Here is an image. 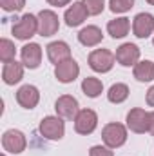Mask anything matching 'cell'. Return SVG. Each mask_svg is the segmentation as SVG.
Listing matches in <instances>:
<instances>
[{
  "label": "cell",
  "instance_id": "cell-1",
  "mask_svg": "<svg viewBox=\"0 0 154 156\" xmlns=\"http://www.w3.org/2000/svg\"><path fill=\"white\" fill-rule=\"evenodd\" d=\"M102 140L107 147L111 149H118L127 142V127L123 123L118 122H111L102 129Z\"/></svg>",
  "mask_w": 154,
  "mask_h": 156
},
{
  "label": "cell",
  "instance_id": "cell-2",
  "mask_svg": "<svg viewBox=\"0 0 154 156\" xmlns=\"http://www.w3.org/2000/svg\"><path fill=\"white\" fill-rule=\"evenodd\" d=\"M38 131L45 140H53V142L62 140L64 134H65V122H64V118H60L58 115L56 116H45V118H42V122H40Z\"/></svg>",
  "mask_w": 154,
  "mask_h": 156
},
{
  "label": "cell",
  "instance_id": "cell-3",
  "mask_svg": "<svg viewBox=\"0 0 154 156\" xmlns=\"http://www.w3.org/2000/svg\"><path fill=\"white\" fill-rule=\"evenodd\" d=\"M38 33V16L26 13L22 15V18H18V22L13 24V35L18 40H29Z\"/></svg>",
  "mask_w": 154,
  "mask_h": 156
},
{
  "label": "cell",
  "instance_id": "cell-4",
  "mask_svg": "<svg viewBox=\"0 0 154 156\" xmlns=\"http://www.w3.org/2000/svg\"><path fill=\"white\" fill-rule=\"evenodd\" d=\"M87 62L94 73H109L114 67L116 56L109 49H94V51H91Z\"/></svg>",
  "mask_w": 154,
  "mask_h": 156
},
{
  "label": "cell",
  "instance_id": "cell-5",
  "mask_svg": "<svg viewBox=\"0 0 154 156\" xmlns=\"http://www.w3.org/2000/svg\"><path fill=\"white\" fill-rule=\"evenodd\" d=\"M2 147L4 151L11 153V154H20L26 151L27 147V140H26V134L18 129H9L4 133L2 136Z\"/></svg>",
  "mask_w": 154,
  "mask_h": 156
},
{
  "label": "cell",
  "instance_id": "cell-6",
  "mask_svg": "<svg viewBox=\"0 0 154 156\" xmlns=\"http://www.w3.org/2000/svg\"><path fill=\"white\" fill-rule=\"evenodd\" d=\"M98 125V115L93 109H80L76 118H75V131L82 136H87L94 133Z\"/></svg>",
  "mask_w": 154,
  "mask_h": 156
},
{
  "label": "cell",
  "instance_id": "cell-7",
  "mask_svg": "<svg viewBox=\"0 0 154 156\" xmlns=\"http://www.w3.org/2000/svg\"><path fill=\"white\" fill-rule=\"evenodd\" d=\"M60 29L58 15L51 9H42L38 13V35L40 37H53Z\"/></svg>",
  "mask_w": 154,
  "mask_h": 156
},
{
  "label": "cell",
  "instance_id": "cell-8",
  "mask_svg": "<svg viewBox=\"0 0 154 156\" xmlns=\"http://www.w3.org/2000/svg\"><path fill=\"white\" fill-rule=\"evenodd\" d=\"M127 129H131L136 134H143L149 133V113L145 109L134 107L127 113Z\"/></svg>",
  "mask_w": 154,
  "mask_h": 156
},
{
  "label": "cell",
  "instance_id": "cell-9",
  "mask_svg": "<svg viewBox=\"0 0 154 156\" xmlns=\"http://www.w3.org/2000/svg\"><path fill=\"white\" fill-rule=\"evenodd\" d=\"M54 111L56 115L64 120H75L78 115V100L73 94H62L54 102Z\"/></svg>",
  "mask_w": 154,
  "mask_h": 156
},
{
  "label": "cell",
  "instance_id": "cell-10",
  "mask_svg": "<svg viewBox=\"0 0 154 156\" xmlns=\"http://www.w3.org/2000/svg\"><path fill=\"white\" fill-rule=\"evenodd\" d=\"M116 62L120 64V66H123V67H134L138 62H140V47L136 45V44H131V42H127V44H121L118 49H116Z\"/></svg>",
  "mask_w": 154,
  "mask_h": 156
},
{
  "label": "cell",
  "instance_id": "cell-11",
  "mask_svg": "<svg viewBox=\"0 0 154 156\" xmlns=\"http://www.w3.org/2000/svg\"><path fill=\"white\" fill-rule=\"evenodd\" d=\"M80 75V66L75 58H67L62 64L54 66V76L60 83H71Z\"/></svg>",
  "mask_w": 154,
  "mask_h": 156
},
{
  "label": "cell",
  "instance_id": "cell-12",
  "mask_svg": "<svg viewBox=\"0 0 154 156\" xmlns=\"http://www.w3.org/2000/svg\"><path fill=\"white\" fill-rule=\"evenodd\" d=\"M132 33L136 38H149L154 33V16L151 13H138L132 20Z\"/></svg>",
  "mask_w": 154,
  "mask_h": 156
},
{
  "label": "cell",
  "instance_id": "cell-13",
  "mask_svg": "<svg viewBox=\"0 0 154 156\" xmlns=\"http://www.w3.org/2000/svg\"><path fill=\"white\" fill-rule=\"evenodd\" d=\"M16 102L24 109H35L40 102V91L35 85L26 83L16 91Z\"/></svg>",
  "mask_w": 154,
  "mask_h": 156
},
{
  "label": "cell",
  "instance_id": "cell-14",
  "mask_svg": "<svg viewBox=\"0 0 154 156\" xmlns=\"http://www.w3.org/2000/svg\"><path fill=\"white\" fill-rule=\"evenodd\" d=\"M45 51H47L49 62L54 64V66H58V64H62L64 60L71 58V47H69L67 42H62V40H56V42L47 44Z\"/></svg>",
  "mask_w": 154,
  "mask_h": 156
},
{
  "label": "cell",
  "instance_id": "cell-15",
  "mask_svg": "<svg viewBox=\"0 0 154 156\" xmlns=\"http://www.w3.org/2000/svg\"><path fill=\"white\" fill-rule=\"evenodd\" d=\"M20 58L27 69H37V67H40V62H42V47L35 42L26 44L20 49Z\"/></svg>",
  "mask_w": 154,
  "mask_h": 156
},
{
  "label": "cell",
  "instance_id": "cell-16",
  "mask_svg": "<svg viewBox=\"0 0 154 156\" xmlns=\"http://www.w3.org/2000/svg\"><path fill=\"white\" fill-rule=\"evenodd\" d=\"M87 16H89V13H87L85 5H83L82 2H73V4L65 9V13H64V20H65V24H67L69 27H78V26H82V24L87 20Z\"/></svg>",
  "mask_w": 154,
  "mask_h": 156
},
{
  "label": "cell",
  "instance_id": "cell-17",
  "mask_svg": "<svg viewBox=\"0 0 154 156\" xmlns=\"http://www.w3.org/2000/svg\"><path fill=\"white\" fill-rule=\"evenodd\" d=\"M24 64L16 62V60H11L7 64H4V69H2V80L5 85H15L18 83L22 78H24Z\"/></svg>",
  "mask_w": 154,
  "mask_h": 156
},
{
  "label": "cell",
  "instance_id": "cell-18",
  "mask_svg": "<svg viewBox=\"0 0 154 156\" xmlns=\"http://www.w3.org/2000/svg\"><path fill=\"white\" fill-rule=\"evenodd\" d=\"M103 40V33L98 26H87L78 33V42L85 47H94Z\"/></svg>",
  "mask_w": 154,
  "mask_h": 156
},
{
  "label": "cell",
  "instance_id": "cell-19",
  "mask_svg": "<svg viewBox=\"0 0 154 156\" xmlns=\"http://www.w3.org/2000/svg\"><path fill=\"white\" fill-rule=\"evenodd\" d=\"M129 29H131V22H129V18H125V16L109 20V24H107V33H109L114 40L127 37V35H129Z\"/></svg>",
  "mask_w": 154,
  "mask_h": 156
},
{
  "label": "cell",
  "instance_id": "cell-20",
  "mask_svg": "<svg viewBox=\"0 0 154 156\" xmlns=\"http://www.w3.org/2000/svg\"><path fill=\"white\" fill-rule=\"evenodd\" d=\"M134 78L138 82H152L154 80V62L151 60H142L134 66Z\"/></svg>",
  "mask_w": 154,
  "mask_h": 156
},
{
  "label": "cell",
  "instance_id": "cell-21",
  "mask_svg": "<svg viewBox=\"0 0 154 156\" xmlns=\"http://www.w3.org/2000/svg\"><path fill=\"white\" fill-rule=\"evenodd\" d=\"M82 91H83V94L89 96V98H98V96L102 94V91H103V83H102V80H98V78L87 76V78L82 80Z\"/></svg>",
  "mask_w": 154,
  "mask_h": 156
},
{
  "label": "cell",
  "instance_id": "cell-22",
  "mask_svg": "<svg viewBox=\"0 0 154 156\" xmlns=\"http://www.w3.org/2000/svg\"><path fill=\"white\" fill-rule=\"evenodd\" d=\"M129 87L125 85V83H113L111 87H109V91H107V100L111 102V104H123L127 98H129Z\"/></svg>",
  "mask_w": 154,
  "mask_h": 156
},
{
  "label": "cell",
  "instance_id": "cell-23",
  "mask_svg": "<svg viewBox=\"0 0 154 156\" xmlns=\"http://www.w3.org/2000/svg\"><path fill=\"white\" fill-rule=\"evenodd\" d=\"M15 55H16L15 44H13L11 40H7V38L0 40V60H2L4 64H7V62L15 60Z\"/></svg>",
  "mask_w": 154,
  "mask_h": 156
},
{
  "label": "cell",
  "instance_id": "cell-24",
  "mask_svg": "<svg viewBox=\"0 0 154 156\" xmlns=\"http://www.w3.org/2000/svg\"><path fill=\"white\" fill-rule=\"evenodd\" d=\"M82 4L85 5L87 13L91 16H96V15L103 13V9H105V0H82Z\"/></svg>",
  "mask_w": 154,
  "mask_h": 156
},
{
  "label": "cell",
  "instance_id": "cell-25",
  "mask_svg": "<svg viewBox=\"0 0 154 156\" xmlns=\"http://www.w3.org/2000/svg\"><path fill=\"white\" fill-rule=\"evenodd\" d=\"M134 7V0H109V9L113 13H127Z\"/></svg>",
  "mask_w": 154,
  "mask_h": 156
},
{
  "label": "cell",
  "instance_id": "cell-26",
  "mask_svg": "<svg viewBox=\"0 0 154 156\" xmlns=\"http://www.w3.org/2000/svg\"><path fill=\"white\" fill-rule=\"evenodd\" d=\"M0 5L7 13H16L26 7V0H0Z\"/></svg>",
  "mask_w": 154,
  "mask_h": 156
},
{
  "label": "cell",
  "instance_id": "cell-27",
  "mask_svg": "<svg viewBox=\"0 0 154 156\" xmlns=\"http://www.w3.org/2000/svg\"><path fill=\"white\" fill-rule=\"evenodd\" d=\"M89 156H114V154H113L111 147H107V145H93L89 149Z\"/></svg>",
  "mask_w": 154,
  "mask_h": 156
},
{
  "label": "cell",
  "instance_id": "cell-28",
  "mask_svg": "<svg viewBox=\"0 0 154 156\" xmlns=\"http://www.w3.org/2000/svg\"><path fill=\"white\" fill-rule=\"evenodd\" d=\"M49 5H54V7H64V5H69L71 0H45Z\"/></svg>",
  "mask_w": 154,
  "mask_h": 156
},
{
  "label": "cell",
  "instance_id": "cell-29",
  "mask_svg": "<svg viewBox=\"0 0 154 156\" xmlns=\"http://www.w3.org/2000/svg\"><path fill=\"white\" fill-rule=\"evenodd\" d=\"M145 102H147V105L149 107H154V85L147 91V96H145Z\"/></svg>",
  "mask_w": 154,
  "mask_h": 156
},
{
  "label": "cell",
  "instance_id": "cell-30",
  "mask_svg": "<svg viewBox=\"0 0 154 156\" xmlns=\"http://www.w3.org/2000/svg\"><path fill=\"white\" fill-rule=\"evenodd\" d=\"M149 133L154 136V111L149 113Z\"/></svg>",
  "mask_w": 154,
  "mask_h": 156
},
{
  "label": "cell",
  "instance_id": "cell-31",
  "mask_svg": "<svg viewBox=\"0 0 154 156\" xmlns=\"http://www.w3.org/2000/svg\"><path fill=\"white\" fill-rule=\"evenodd\" d=\"M147 4H151V5H154V0H145Z\"/></svg>",
  "mask_w": 154,
  "mask_h": 156
},
{
  "label": "cell",
  "instance_id": "cell-32",
  "mask_svg": "<svg viewBox=\"0 0 154 156\" xmlns=\"http://www.w3.org/2000/svg\"><path fill=\"white\" fill-rule=\"evenodd\" d=\"M152 45H154V38H152Z\"/></svg>",
  "mask_w": 154,
  "mask_h": 156
},
{
  "label": "cell",
  "instance_id": "cell-33",
  "mask_svg": "<svg viewBox=\"0 0 154 156\" xmlns=\"http://www.w3.org/2000/svg\"><path fill=\"white\" fill-rule=\"evenodd\" d=\"M2 156H5V154H2Z\"/></svg>",
  "mask_w": 154,
  "mask_h": 156
}]
</instances>
